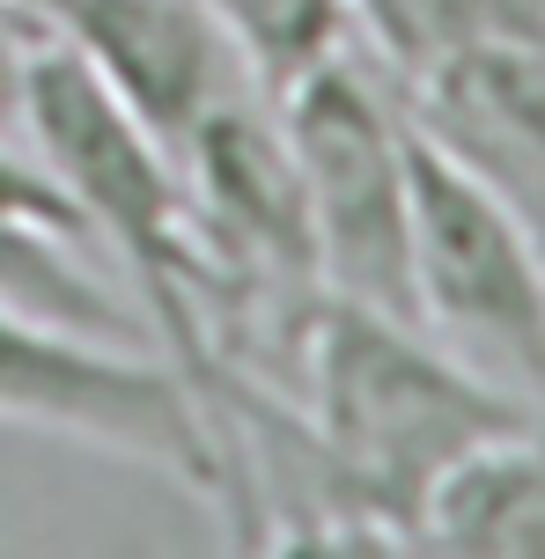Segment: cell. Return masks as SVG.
<instances>
[{"instance_id":"obj_3","label":"cell","mask_w":545,"mask_h":559,"mask_svg":"<svg viewBox=\"0 0 545 559\" xmlns=\"http://www.w3.org/2000/svg\"><path fill=\"white\" fill-rule=\"evenodd\" d=\"M405 177H413V324L450 346L523 405H545V251L531 222L487 177L442 155L405 118Z\"/></svg>"},{"instance_id":"obj_2","label":"cell","mask_w":545,"mask_h":559,"mask_svg":"<svg viewBox=\"0 0 545 559\" xmlns=\"http://www.w3.org/2000/svg\"><path fill=\"white\" fill-rule=\"evenodd\" d=\"M23 140L45 177L74 199L88 236L118 251L155 354L185 376L192 405H206L236 361H222V280L200 243L177 155L59 29L23 45Z\"/></svg>"},{"instance_id":"obj_1","label":"cell","mask_w":545,"mask_h":559,"mask_svg":"<svg viewBox=\"0 0 545 559\" xmlns=\"http://www.w3.org/2000/svg\"><path fill=\"white\" fill-rule=\"evenodd\" d=\"M295 419L354 552H413L420 508L450 464L538 405L509 397L391 309L317 295L295 332Z\"/></svg>"},{"instance_id":"obj_8","label":"cell","mask_w":545,"mask_h":559,"mask_svg":"<svg viewBox=\"0 0 545 559\" xmlns=\"http://www.w3.org/2000/svg\"><path fill=\"white\" fill-rule=\"evenodd\" d=\"M517 15H531V0H346V37H369L376 67L405 88L479 29H501Z\"/></svg>"},{"instance_id":"obj_4","label":"cell","mask_w":545,"mask_h":559,"mask_svg":"<svg viewBox=\"0 0 545 559\" xmlns=\"http://www.w3.org/2000/svg\"><path fill=\"white\" fill-rule=\"evenodd\" d=\"M287 155L303 177V222H310L317 295L362 309H391L413 324V280H405V236H413V177H405V111L383 104L369 67L346 52L303 67L273 88Z\"/></svg>"},{"instance_id":"obj_10","label":"cell","mask_w":545,"mask_h":559,"mask_svg":"<svg viewBox=\"0 0 545 559\" xmlns=\"http://www.w3.org/2000/svg\"><path fill=\"white\" fill-rule=\"evenodd\" d=\"M538 251H545V228H538Z\"/></svg>"},{"instance_id":"obj_9","label":"cell","mask_w":545,"mask_h":559,"mask_svg":"<svg viewBox=\"0 0 545 559\" xmlns=\"http://www.w3.org/2000/svg\"><path fill=\"white\" fill-rule=\"evenodd\" d=\"M214 15L236 29L265 96L287 88L303 67L346 52V0H214Z\"/></svg>"},{"instance_id":"obj_5","label":"cell","mask_w":545,"mask_h":559,"mask_svg":"<svg viewBox=\"0 0 545 559\" xmlns=\"http://www.w3.org/2000/svg\"><path fill=\"white\" fill-rule=\"evenodd\" d=\"M0 427H37L59 442L133 456L200 493L214 515H229V472L185 376L155 346L88 338L82 324L15 295H0Z\"/></svg>"},{"instance_id":"obj_6","label":"cell","mask_w":545,"mask_h":559,"mask_svg":"<svg viewBox=\"0 0 545 559\" xmlns=\"http://www.w3.org/2000/svg\"><path fill=\"white\" fill-rule=\"evenodd\" d=\"M405 118L472 177H487L531 236L545 228V8L479 29L428 74H413Z\"/></svg>"},{"instance_id":"obj_7","label":"cell","mask_w":545,"mask_h":559,"mask_svg":"<svg viewBox=\"0 0 545 559\" xmlns=\"http://www.w3.org/2000/svg\"><path fill=\"white\" fill-rule=\"evenodd\" d=\"M413 552L545 559V405L442 472V486L420 508Z\"/></svg>"}]
</instances>
